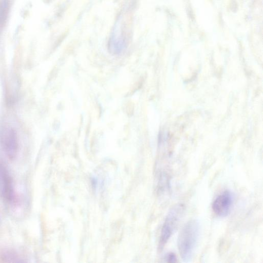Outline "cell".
<instances>
[{
    "label": "cell",
    "instance_id": "6da1fadb",
    "mask_svg": "<svg viewBox=\"0 0 263 263\" xmlns=\"http://www.w3.org/2000/svg\"><path fill=\"white\" fill-rule=\"evenodd\" d=\"M200 233V223L196 219L187 221L181 230L177 242L179 254L184 262H190L192 259Z\"/></svg>",
    "mask_w": 263,
    "mask_h": 263
},
{
    "label": "cell",
    "instance_id": "7a4b0ae2",
    "mask_svg": "<svg viewBox=\"0 0 263 263\" xmlns=\"http://www.w3.org/2000/svg\"><path fill=\"white\" fill-rule=\"evenodd\" d=\"M185 210L182 203H177L169 210L162 227L159 248L162 249L167 243L178 226Z\"/></svg>",
    "mask_w": 263,
    "mask_h": 263
},
{
    "label": "cell",
    "instance_id": "3957f363",
    "mask_svg": "<svg viewBox=\"0 0 263 263\" xmlns=\"http://www.w3.org/2000/svg\"><path fill=\"white\" fill-rule=\"evenodd\" d=\"M0 196L8 205L15 206L17 199L12 177L5 165L0 162Z\"/></svg>",
    "mask_w": 263,
    "mask_h": 263
},
{
    "label": "cell",
    "instance_id": "277c9868",
    "mask_svg": "<svg viewBox=\"0 0 263 263\" xmlns=\"http://www.w3.org/2000/svg\"><path fill=\"white\" fill-rule=\"evenodd\" d=\"M1 142L7 157L10 160L15 159L18 149L16 131L11 127L5 128L1 135Z\"/></svg>",
    "mask_w": 263,
    "mask_h": 263
},
{
    "label": "cell",
    "instance_id": "5b68a950",
    "mask_svg": "<svg viewBox=\"0 0 263 263\" xmlns=\"http://www.w3.org/2000/svg\"><path fill=\"white\" fill-rule=\"evenodd\" d=\"M233 196L229 191H225L214 200L212 208L216 215L220 217L227 216L232 209Z\"/></svg>",
    "mask_w": 263,
    "mask_h": 263
},
{
    "label": "cell",
    "instance_id": "8992f818",
    "mask_svg": "<svg viewBox=\"0 0 263 263\" xmlns=\"http://www.w3.org/2000/svg\"><path fill=\"white\" fill-rule=\"evenodd\" d=\"M10 9V0H0V31L7 21Z\"/></svg>",
    "mask_w": 263,
    "mask_h": 263
},
{
    "label": "cell",
    "instance_id": "52a82bcc",
    "mask_svg": "<svg viewBox=\"0 0 263 263\" xmlns=\"http://www.w3.org/2000/svg\"><path fill=\"white\" fill-rule=\"evenodd\" d=\"M165 258L167 262H174L177 261V258L175 255L173 253L167 254Z\"/></svg>",
    "mask_w": 263,
    "mask_h": 263
}]
</instances>
